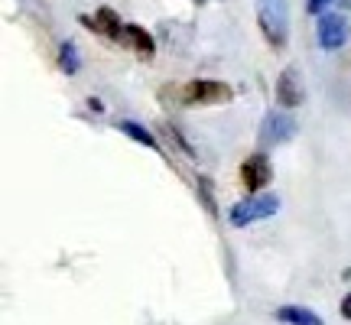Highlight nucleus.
Here are the masks:
<instances>
[{"label":"nucleus","mask_w":351,"mask_h":325,"mask_svg":"<svg viewBox=\"0 0 351 325\" xmlns=\"http://www.w3.org/2000/svg\"><path fill=\"white\" fill-rule=\"evenodd\" d=\"M276 101H280L287 111L300 108L302 101H306V91H302V85H300V72H296V69H283V72H280V78H276Z\"/></svg>","instance_id":"8"},{"label":"nucleus","mask_w":351,"mask_h":325,"mask_svg":"<svg viewBox=\"0 0 351 325\" xmlns=\"http://www.w3.org/2000/svg\"><path fill=\"white\" fill-rule=\"evenodd\" d=\"M328 3H332V0H306V10H309V13H322Z\"/></svg>","instance_id":"14"},{"label":"nucleus","mask_w":351,"mask_h":325,"mask_svg":"<svg viewBox=\"0 0 351 325\" xmlns=\"http://www.w3.org/2000/svg\"><path fill=\"white\" fill-rule=\"evenodd\" d=\"M199 195H202V202H205V208H208V215H218V205H215V195H212V179L208 176H202L199 179Z\"/></svg>","instance_id":"13"},{"label":"nucleus","mask_w":351,"mask_h":325,"mask_svg":"<svg viewBox=\"0 0 351 325\" xmlns=\"http://www.w3.org/2000/svg\"><path fill=\"white\" fill-rule=\"evenodd\" d=\"M270 179H274V169H270V160L263 153H251L241 162V182H244V189H251L254 195H261V189L270 186Z\"/></svg>","instance_id":"6"},{"label":"nucleus","mask_w":351,"mask_h":325,"mask_svg":"<svg viewBox=\"0 0 351 325\" xmlns=\"http://www.w3.org/2000/svg\"><path fill=\"white\" fill-rule=\"evenodd\" d=\"M173 98L179 101V104L195 108V104H225V101L234 98V91H231V85H225V82H215V78H195V82H186V85L176 88Z\"/></svg>","instance_id":"2"},{"label":"nucleus","mask_w":351,"mask_h":325,"mask_svg":"<svg viewBox=\"0 0 351 325\" xmlns=\"http://www.w3.org/2000/svg\"><path fill=\"white\" fill-rule=\"evenodd\" d=\"M280 212V199L276 195H251V199L238 202L231 215H228V221L234 228H247L254 221H263V218H270V215Z\"/></svg>","instance_id":"3"},{"label":"nucleus","mask_w":351,"mask_h":325,"mask_svg":"<svg viewBox=\"0 0 351 325\" xmlns=\"http://www.w3.org/2000/svg\"><path fill=\"white\" fill-rule=\"evenodd\" d=\"M82 23H85L88 29L101 33L104 39L124 43V26H127V23H121V16H117L111 7H98V13H95V16H82Z\"/></svg>","instance_id":"7"},{"label":"nucleus","mask_w":351,"mask_h":325,"mask_svg":"<svg viewBox=\"0 0 351 325\" xmlns=\"http://www.w3.org/2000/svg\"><path fill=\"white\" fill-rule=\"evenodd\" d=\"M276 319L287 325H326L319 319V313L306 309V306H280V309H276Z\"/></svg>","instance_id":"10"},{"label":"nucleus","mask_w":351,"mask_h":325,"mask_svg":"<svg viewBox=\"0 0 351 325\" xmlns=\"http://www.w3.org/2000/svg\"><path fill=\"white\" fill-rule=\"evenodd\" d=\"M124 46H130V49L137 52L140 59H153V36L143 29V26H137V23H127L124 26Z\"/></svg>","instance_id":"9"},{"label":"nucleus","mask_w":351,"mask_h":325,"mask_svg":"<svg viewBox=\"0 0 351 325\" xmlns=\"http://www.w3.org/2000/svg\"><path fill=\"white\" fill-rule=\"evenodd\" d=\"M117 130H121V134H127V137H134L137 143H143V147H150V150H160L156 137H153L150 130H143L140 124H134V121H117Z\"/></svg>","instance_id":"11"},{"label":"nucleus","mask_w":351,"mask_h":325,"mask_svg":"<svg viewBox=\"0 0 351 325\" xmlns=\"http://www.w3.org/2000/svg\"><path fill=\"white\" fill-rule=\"evenodd\" d=\"M296 137V117L289 111H274L267 114V121L261 127V143L263 147H274V143H287Z\"/></svg>","instance_id":"5"},{"label":"nucleus","mask_w":351,"mask_h":325,"mask_svg":"<svg viewBox=\"0 0 351 325\" xmlns=\"http://www.w3.org/2000/svg\"><path fill=\"white\" fill-rule=\"evenodd\" d=\"M341 315H345V319H351V293L341 300Z\"/></svg>","instance_id":"15"},{"label":"nucleus","mask_w":351,"mask_h":325,"mask_svg":"<svg viewBox=\"0 0 351 325\" xmlns=\"http://www.w3.org/2000/svg\"><path fill=\"white\" fill-rule=\"evenodd\" d=\"M341 3H345V7H351V0H341Z\"/></svg>","instance_id":"16"},{"label":"nucleus","mask_w":351,"mask_h":325,"mask_svg":"<svg viewBox=\"0 0 351 325\" xmlns=\"http://www.w3.org/2000/svg\"><path fill=\"white\" fill-rule=\"evenodd\" d=\"M257 26L274 49L289 43V0H257Z\"/></svg>","instance_id":"1"},{"label":"nucleus","mask_w":351,"mask_h":325,"mask_svg":"<svg viewBox=\"0 0 351 325\" xmlns=\"http://www.w3.org/2000/svg\"><path fill=\"white\" fill-rule=\"evenodd\" d=\"M315 33H319V46H322V49L335 52L348 43V20H345L341 13H322Z\"/></svg>","instance_id":"4"},{"label":"nucleus","mask_w":351,"mask_h":325,"mask_svg":"<svg viewBox=\"0 0 351 325\" xmlns=\"http://www.w3.org/2000/svg\"><path fill=\"white\" fill-rule=\"evenodd\" d=\"M59 65H62L65 75H75V72H78V49H75V43H62V49H59Z\"/></svg>","instance_id":"12"}]
</instances>
